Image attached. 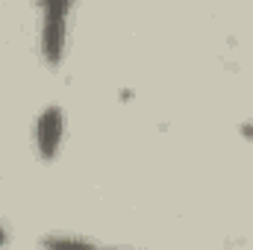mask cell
<instances>
[{"mask_svg":"<svg viewBox=\"0 0 253 250\" xmlns=\"http://www.w3.org/2000/svg\"><path fill=\"white\" fill-rule=\"evenodd\" d=\"M74 6L71 3H42L39 6V53L47 68H59L68 50V18Z\"/></svg>","mask_w":253,"mask_h":250,"instance_id":"cell-1","label":"cell"},{"mask_svg":"<svg viewBox=\"0 0 253 250\" xmlns=\"http://www.w3.org/2000/svg\"><path fill=\"white\" fill-rule=\"evenodd\" d=\"M65 141V109L50 103L39 112L36 124H33V144H36V153L44 159V162H53L62 150Z\"/></svg>","mask_w":253,"mask_h":250,"instance_id":"cell-2","label":"cell"},{"mask_svg":"<svg viewBox=\"0 0 253 250\" xmlns=\"http://www.w3.org/2000/svg\"><path fill=\"white\" fill-rule=\"evenodd\" d=\"M42 250H138V248H126V245H103L77 233H47L39 242Z\"/></svg>","mask_w":253,"mask_h":250,"instance_id":"cell-3","label":"cell"},{"mask_svg":"<svg viewBox=\"0 0 253 250\" xmlns=\"http://www.w3.org/2000/svg\"><path fill=\"white\" fill-rule=\"evenodd\" d=\"M239 132H242V135H245L248 141H253V121H248V124H242V126H239Z\"/></svg>","mask_w":253,"mask_h":250,"instance_id":"cell-4","label":"cell"},{"mask_svg":"<svg viewBox=\"0 0 253 250\" xmlns=\"http://www.w3.org/2000/svg\"><path fill=\"white\" fill-rule=\"evenodd\" d=\"M9 239H12V236H9V230H6V224L0 221V248H6V245H9Z\"/></svg>","mask_w":253,"mask_h":250,"instance_id":"cell-5","label":"cell"}]
</instances>
